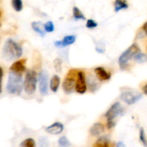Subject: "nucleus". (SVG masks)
Masks as SVG:
<instances>
[{
    "mask_svg": "<svg viewBox=\"0 0 147 147\" xmlns=\"http://www.w3.org/2000/svg\"><path fill=\"white\" fill-rule=\"evenodd\" d=\"M98 26V23L96 22L95 20H88L87 22H86V27L88 29H94L96 28V27Z\"/></svg>",
    "mask_w": 147,
    "mask_h": 147,
    "instance_id": "obj_28",
    "label": "nucleus"
},
{
    "mask_svg": "<svg viewBox=\"0 0 147 147\" xmlns=\"http://www.w3.org/2000/svg\"><path fill=\"white\" fill-rule=\"evenodd\" d=\"M142 29H143L144 32V33L146 34V35L147 36V22L144 24L143 27H142Z\"/></svg>",
    "mask_w": 147,
    "mask_h": 147,
    "instance_id": "obj_31",
    "label": "nucleus"
},
{
    "mask_svg": "<svg viewBox=\"0 0 147 147\" xmlns=\"http://www.w3.org/2000/svg\"><path fill=\"white\" fill-rule=\"evenodd\" d=\"M3 76H4V71H3L2 67L0 66V93H1V86H2Z\"/></svg>",
    "mask_w": 147,
    "mask_h": 147,
    "instance_id": "obj_30",
    "label": "nucleus"
},
{
    "mask_svg": "<svg viewBox=\"0 0 147 147\" xmlns=\"http://www.w3.org/2000/svg\"><path fill=\"white\" fill-rule=\"evenodd\" d=\"M64 126L60 122H55L53 124L45 128V131L52 135H58L63 132Z\"/></svg>",
    "mask_w": 147,
    "mask_h": 147,
    "instance_id": "obj_12",
    "label": "nucleus"
},
{
    "mask_svg": "<svg viewBox=\"0 0 147 147\" xmlns=\"http://www.w3.org/2000/svg\"><path fill=\"white\" fill-rule=\"evenodd\" d=\"M75 90L78 93L84 94L87 90V84H86V76L83 71H79L77 73Z\"/></svg>",
    "mask_w": 147,
    "mask_h": 147,
    "instance_id": "obj_9",
    "label": "nucleus"
},
{
    "mask_svg": "<svg viewBox=\"0 0 147 147\" xmlns=\"http://www.w3.org/2000/svg\"><path fill=\"white\" fill-rule=\"evenodd\" d=\"M105 131L104 125L101 123H95L90 129V133L93 136H98Z\"/></svg>",
    "mask_w": 147,
    "mask_h": 147,
    "instance_id": "obj_14",
    "label": "nucleus"
},
{
    "mask_svg": "<svg viewBox=\"0 0 147 147\" xmlns=\"http://www.w3.org/2000/svg\"><path fill=\"white\" fill-rule=\"evenodd\" d=\"M62 64L63 62L60 58H56L54 60V68L57 73H60L62 71Z\"/></svg>",
    "mask_w": 147,
    "mask_h": 147,
    "instance_id": "obj_25",
    "label": "nucleus"
},
{
    "mask_svg": "<svg viewBox=\"0 0 147 147\" xmlns=\"http://www.w3.org/2000/svg\"><path fill=\"white\" fill-rule=\"evenodd\" d=\"M139 139L142 144L145 147H147V139L146 138V134H145L144 129L143 127H141L139 129Z\"/></svg>",
    "mask_w": 147,
    "mask_h": 147,
    "instance_id": "obj_24",
    "label": "nucleus"
},
{
    "mask_svg": "<svg viewBox=\"0 0 147 147\" xmlns=\"http://www.w3.org/2000/svg\"><path fill=\"white\" fill-rule=\"evenodd\" d=\"M1 55L6 61H11L22 55V47L14 40L9 38L3 45Z\"/></svg>",
    "mask_w": 147,
    "mask_h": 147,
    "instance_id": "obj_1",
    "label": "nucleus"
},
{
    "mask_svg": "<svg viewBox=\"0 0 147 147\" xmlns=\"http://www.w3.org/2000/svg\"><path fill=\"white\" fill-rule=\"evenodd\" d=\"M124 112V109L122 106L119 102L114 103L110 108L107 112L105 114L106 119H107V127L109 129H111L112 128L114 127L116 123H115V119L122 115Z\"/></svg>",
    "mask_w": 147,
    "mask_h": 147,
    "instance_id": "obj_4",
    "label": "nucleus"
},
{
    "mask_svg": "<svg viewBox=\"0 0 147 147\" xmlns=\"http://www.w3.org/2000/svg\"><path fill=\"white\" fill-rule=\"evenodd\" d=\"M26 62H27L26 59H20L17 60L10 66V71L22 74L26 71Z\"/></svg>",
    "mask_w": 147,
    "mask_h": 147,
    "instance_id": "obj_10",
    "label": "nucleus"
},
{
    "mask_svg": "<svg viewBox=\"0 0 147 147\" xmlns=\"http://www.w3.org/2000/svg\"><path fill=\"white\" fill-rule=\"evenodd\" d=\"M88 84L89 87H90V90H92L93 92L97 88V83L95 81V79H88Z\"/></svg>",
    "mask_w": 147,
    "mask_h": 147,
    "instance_id": "obj_29",
    "label": "nucleus"
},
{
    "mask_svg": "<svg viewBox=\"0 0 147 147\" xmlns=\"http://www.w3.org/2000/svg\"><path fill=\"white\" fill-rule=\"evenodd\" d=\"M93 147H111L109 144V140L106 136H102L98 139L97 142L93 144Z\"/></svg>",
    "mask_w": 147,
    "mask_h": 147,
    "instance_id": "obj_18",
    "label": "nucleus"
},
{
    "mask_svg": "<svg viewBox=\"0 0 147 147\" xmlns=\"http://www.w3.org/2000/svg\"><path fill=\"white\" fill-rule=\"evenodd\" d=\"M143 92L145 95L147 96V83L143 87Z\"/></svg>",
    "mask_w": 147,
    "mask_h": 147,
    "instance_id": "obj_33",
    "label": "nucleus"
},
{
    "mask_svg": "<svg viewBox=\"0 0 147 147\" xmlns=\"http://www.w3.org/2000/svg\"><path fill=\"white\" fill-rule=\"evenodd\" d=\"M122 101L128 105H133L142 98V94L136 91H125L120 95Z\"/></svg>",
    "mask_w": 147,
    "mask_h": 147,
    "instance_id": "obj_7",
    "label": "nucleus"
},
{
    "mask_svg": "<svg viewBox=\"0 0 147 147\" xmlns=\"http://www.w3.org/2000/svg\"><path fill=\"white\" fill-rule=\"evenodd\" d=\"M77 71L76 70H70L67 73L63 83V89L66 94H70L74 91L76 88V77H77Z\"/></svg>",
    "mask_w": 147,
    "mask_h": 147,
    "instance_id": "obj_6",
    "label": "nucleus"
},
{
    "mask_svg": "<svg viewBox=\"0 0 147 147\" xmlns=\"http://www.w3.org/2000/svg\"><path fill=\"white\" fill-rule=\"evenodd\" d=\"M139 53H140V48L136 43L132 44L129 48L126 49L119 58V65L121 69L126 70L128 67L129 60L134 58V57Z\"/></svg>",
    "mask_w": 147,
    "mask_h": 147,
    "instance_id": "obj_3",
    "label": "nucleus"
},
{
    "mask_svg": "<svg viewBox=\"0 0 147 147\" xmlns=\"http://www.w3.org/2000/svg\"><path fill=\"white\" fill-rule=\"evenodd\" d=\"M20 147H36V143L34 139L28 138L22 142Z\"/></svg>",
    "mask_w": 147,
    "mask_h": 147,
    "instance_id": "obj_21",
    "label": "nucleus"
},
{
    "mask_svg": "<svg viewBox=\"0 0 147 147\" xmlns=\"http://www.w3.org/2000/svg\"><path fill=\"white\" fill-rule=\"evenodd\" d=\"M38 144L39 147H49L50 146V142H49L48 139L44 137V136H42L39 139Z\"/></svg>",
    "mask_w": 147,
    "mask_h": 147,
    "instance_id": "obj_26",
    "label": "nucleus"
},
{
    "mask_svg": "<svg viewBox=\"0 0 147 147\" xmlns=\"http://www.w3.org/2000/svg\"><path fill=\"white\" fill-rule=\"evenodd\" d=\"M59 147H70L71 144L66 136H62L58 139Z\"/></svg>",
    "mask_w": 147,
    "mask_h": 147,
    "instance_id": "obj_22",
    "label": "nucleus"
},
{
    "mask_svg": "<svg viewBox=\"0 0 147 147\" xmlns=\"http://www.w3.org/2000/svg\"><path fill=\"white\" fill-rule=\"evenodd\" d=\"M76 37L74 35H67L63 37V40H58V41L55 42L54 45L56 47L59 48H63V47H67L73 44L76 42Z\"/></svg>",
    "mask_w": 147,
    "mask_h": 147,
    "instance_id": "obj_11",
    "label": "nucleus"
},
{
    "mask_svg": "<svg viewBox=\"0 0 147 147\" xmlns=\"http://www.w3.org/2000/svg\"><path fill=\"white\" fill-rule=\"evenodd\" d=\"M129 7L126 0H116L114 2V9L116 12L123 9H126Z\"/></svg>",
    "mask_w": 147,
    "mask_h": 147,
    "instance_id": "obj_17",
    "label": "nucleus"
},
{
    "mask_svg": "<svg viewBox=\"0 0 147 147\" xmlns=\"http://www.w3.org/2000/svg\"><path fill=\"white\" fill-rule=\"evenodd\" d=\"M32 28L34 32L40 34L41 37H45V30L44 24H42L40 22H32Z\"/></svg>",
    "mask_w": 147,
    "mask_h": 147,
    "instance_id": "obj_15",
    "label": "nucleus"
},
{
    "mask_svg": "<svg viewBox=\"0 0 147 147\" xmlns=\"http://www.w3.org/2000/svg\"><path fill=\"white\" fill-rule=\"evenodd\" d=\"M39 89L42 96H45L48 94L49 90V74L46 70H42L38 76Z\"/></svg>",
    "mask_w": 147,
    "mask_h": 147,
    "instance_id": "obj_8",
    "label": "nucleus"
},
{
    "mask_svg": "<svg viewBox=\"0 0 147 147\" xmlns=\"http://www.w3.org/2000/svg\"><path fill=\"white\" fill-rule=\"evenodd\" d=\"M134 60L138 63H144L147 62V55L144 53H139L134 57Z\"/></svg>",
    "mask_w": 147,
    "mask_h": 147,
    "instance_id": "obj_19",
    "label": "nucleus"
},
{
    "mask_svg": "<svg viewBox=\"0 0 147 147\" xmlns=\"http://www.w3.org/2000/svg\"><path fill=\"white\" fill-rule=\"evenodd\" d=\"M116 147H126V146L123 142H118L117 144H116Z\"/></svg>",
    "mask_w": 147,
    "mask_h": 147,
    "instance_id": "obj_32",
    "label": "nucleus"
},
{
    "mask_svg": "<svg viewBox=\"0 0 147 147\" xmlns=\"http://www.w3.org/2000/svg\"><path fill=\"white\" fill-rule=\"evenodd\" d=\"M1 11H0V18H1ZM0 26H1V24H0Z\"/></svg>",
    "mask_w": 147,
    "mask_h": 147,
    "instance_id": "obj_34",
    "label": "nucleus"
},
{
    "mask_svg": "<svg viewBox=\"0 0 147 147\" xmlns=\"http://www.w3.org/2000/svg\"><path fill=\"white\" fill-rule=\"evenodd\" d=\"M73 17H74L76 20H84L86 19L84 14H83L81 11L77 7H74L73 9Z\"/></svg>",
    "mask_w": 147,
    "mask_h": 147,
    "instance_id": "obj_20",
    "label": "nucleus"
},
{
    "mask_svg": "<svg viewBox=\"0 0 147 147\" xmlns=\"http://www.w3.org/2000/svg\"><path fill=\"white\" fill-rule=\"evenodd\" d=\"M23 78L21 73H14L10 71L8 76V81H7V92L12 95L21 94L23 88Z\"/></svg>",
    "mask_w": 147,
    "mask_h": 147,
    "instance_id": "obj_2",
    "label": "nucleus"
},
{
    "mask_svg": "<svg viewBox=\"0 0 147 147\" xmlns=\"http://www.w3.org/2000/svg\"><path fill=\"white\" fill-rule=\"evenodd\" d=\"M37 73L33 70H30L27 72L25 75L23 88L26 93L32 95L35 92L37 88Z\"/></svg>",
    "mask_w": 147,
    "mask_h": 147,
    "instance_id": "obj_5",
    "label": "nucleus"
},
{
    "mask_svg": "<svg viewBox=\"0 0 147 147\" xmlns=\"http://www.w3.org/2000/svg\"><path fill=\"white\" fill-rule=\"evenodd\" d=\"M60 84V78L58 76L55 75L53 76V78L50 80V88L51 90L54 93H56L59 88V86Z\"/></svg>",
    "mask_w": 147,
    "mask_h": 147,
    "instance_id": "obj_16",
    "label": "nucleus"
},
{
    "mask_svg": "<svg viewBox=\"0 0 147 147\" xmlns=\"http://www.w3.org/2000/svg\"><path fill=\"white\" fill-rule=\"evenodd\" d=\"M11 5L16 11H22L23 8V4L22 0H11Z\"/></svg>",
    "mask_w": 147,
    "mask_h": 147,
    "instance_id": "obj_23",
    "label": "nucleus"
},
{
    "mask_svg": "<svg viewBox=\"0 0 147 147\" xmlns=\"http://www.w3.org/2000/svg\"><path fill=\"white\" fill-rule=\"evenodd\" d=\"M45 30L47 32H53L55 30V26L54 24L52 21H48L44 24Z\"/></svg>",
    "mask_w": 147,
    "mask_h": 147,
    "instance_id": "obj_27",
    "label": "nucleus"
},
{
    "mask_svg": "<svg viewBox=\"0 0 147 147\" xmlns=\"http://www.w3.org/2000/svg\"><path fill=\"white\" fill-rule=\"evenodd\" d=\"M95 73H96V76H97L98 78L100 80H103V81H106V80H110L111 78V74L109 72H107L105 68L102 67H97L95 68L94 70Z\"/></svg>",
    "mask_w": 147,
    "mask_h": 147,
    "instance_id": "obj_13",
    "label": "nucleus"
}]
</instances>
